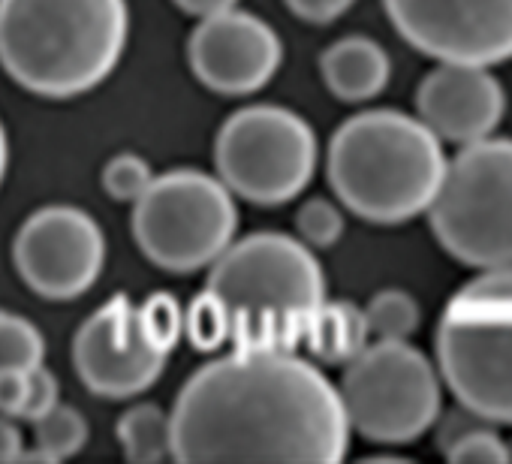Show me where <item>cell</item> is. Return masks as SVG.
Instances as JSON below:
<instances>
[{"label": "cell", "instance_id": "obj_11", "mask_svg": "<svg viewBox=\"0 0 512 464\" xmlns=\"http://www.w3.org/2000/svg\"><path fill=\"white\" fill-rule=\"evenodd\" d=\"M395 31L422 55L491 67L512 58V0H383Z\"/></svg>", "mask_w": 512, "mask_h": 464}, {"label": "cell", "instance_id": "obj_5", "mask_svg": "<svg viewBox=\"0 0 512 464\" xmlns=\"http://www.w3.org/2000/svg\"><path fill=\"white\" fill-rule=\"evenodd\" d=\"M437 362L464 410L512 425V266L482 269L449 299Z\"/></svg>", "mask_w": 512, "mask_h": 464}, {"label": "cell", "instance_id": "obj_8", "mask_svg": "<svg viewBox=\"0 0 512 464\" xmlns=\"http://www.w3.org/2000/svg\"><path fill=\"white\" fill-rule=\"evenodd\" d=\"M214 166L232 196L253 205H284L317 172V136L293 109L244 106L217 130Z\"/></svg>", "mask_w": 512, "mask_h": 464}, {"label": "cell", "instance_id": "obj_14", "mask_svg": "<svg viewBox=\"0 0 512 464\" xmlns=\"http://www.w3.org/2000/svg\"><path fill=\"white\" fill-rule=\"evenodd\" d=\"M419 121L446 142H476L494 133L506 112L503 85L479 64L440 61L416 91Z\"/></svg>", "mask_w": 512, "mask_h": 464}, {"label": "cell", "instance_id": "obj_20", "mask_svg": "<svg viewBox=\"0 0 512 464\" xmlns=\"http://www.w3.org/2000/svg\"><path fill=\"white\" fill-rule=\"evenodd\" d=\"M46 341L40 329L16 314L0 308V371H31L43 365Z\"/></svg>", "mask_w": 512, "mask_h": 464}, {"label": "cell", "instance_id": "obj_10", "mask_svg": "<svg viewBox=\"0 0 512 464\" xmlns=\"http://www.w3.org/2000/svg\"><path fill=\"white\" fill-rule=\"evenodd\" d=\"M13 263L40 299L70 302L88 293L103 275L106 236L88 211L46 205L19 226Z\"/></svg>", "mask_w": 512, "mask_h": 464}, {"label": "cell", "instance_id": "obj_24", "mask_svg": "<svg viewBox=\"0 0 512 464\" xmlns=\"http://www.w3.org/2000/svg\"><path fill=\"white\" fill-rule=\"evenodd\" d=\"M151 178H154L151 163L133 151H121L103 166V190L115 202H136L148 190Z\"/></svg>", "mask_w": 512, "mask_h": 464}, {"label": "cell", "instance_id": "obj_23", "mask_svg": "<svg viewBox=\"0 0 512 464\" xmlns=\"http://www.w3.org/2000/svg\"><path fill=\"white\" fill-rule=\"evenodd\" d=\"M296 229H299V242L308 248H332L344 236V214L335 202L314 196L296 211Z\"/></svg>", "mask_w": 512, "mask_h": 464}, {"label": "cell", "instance_id": "obj_28", "mask_svg": "<svg viewBox=\"0 0 512 464\" xmlns=\"http://www.w3.org/2000/svg\"><path fill=\"white\" fill-rule=\"evenodd\" d=\"M28 398V371H0V413L22 419Z\"/></svg>", "mask_w": 512, "mask_h": 464}, {"label": "cell", "instance_id": "obj_15", "mask_svg": "<svg viewBox=\"0 0 512 464\" xmlns=\"http://www.w3.org/2000/svg\"><path fill=\"white\" fill-rule=\"evenodd\" d=\"M320 73L338 100L365 103L383 94L392 76V64L380 43L368 37H344L323 52Z\"/></svg>", "mask_w": 512, "mask_h": 464}, {"label": "cell", "instance_id": "obj_21", "mask_svg": "<svg viewBox=\"0 0 512 464\" xmlns=\"http://www.w3.org/2000/svg\"><path fill=\"white\" fill-rule=\"evenodd\" d=\"M184 332H187L190 344L205 353L229 344V314H226L223 302L208 290L199 299H193L190 311L184 314Z\"/></svg>", "mask_w": 512, "mask_h": 464}, {"label": "cell", "instance_id": "obj_22", "mask_svg": "<svg viewBox=\"0 0 512 464\" xmlns=\"http://www.w3.org/2000/svg\"><path fill=\"white\" fill-rule=\"evenodd\" d=\"M136 314H139V326H142L145 338L169 356L184 335V314H181V305L175 302V296L160 290L142 308H136Z\"/></svg>", "mask_w": 512, "mask_h": 464}, {"label": "cell", "instance_id": "obj_6", "mask_svg": "<svg viewBox=\"0 0 512 464\" xmlns=\"http://www.w3.org/2000/svg\"><path fill=\"white\" fill-rule=\"evenodd\" d=\"M440 248L473 269L512 266V139L467 142L428 205Z\"/></svg>", "mask_w": 512, "mask_h": 464}, {"label": "cell", "instance_id": "obj_27", "mask_svg": "<svg viewBox=\"0 0 512 464\" xmlns=\"http://www.w3.org/2000/svg\"><path fill=\"white\" fill-rule=\"evenodd\" d=\"M287 10L293 16H299L302 22H311V25H329L335 19H341L356 0H284Z\"/></svg>", "mask_w": 512, "mask_h": 464}, {"label": "cell", "instance_id": "obj_3", "mask_svg": "<svg viewBox=\"0 0 512 464\" xmlns=\"http://www.w3.org/2000/svg\"><path fill=\"white\" fill-rule=\"evenodd\" d=\"M208 269L205 290L223 302L235 350H296L326 302L314 248L284 232H253L232 242Z\"/></svg>", "mask_w": 512, "mask_h": 464}, {"label": "cell", "instance_id": "obj_18", "mask_svg": "<svg viewBox=\"0 0 512 464\" xmlns=\"http://www.w3.org/2000/svg\"><path fill=\"white\" fill-rule=\"evenodd\" d=\"M34 437L37 446L31 452L25 449L22 461H64L82 452V446L88 443V419L76 407L58 401L52 410L34 419Z\"/></svg>", "mask_w": 512, "mask_h": 464}, {"label": "cell", "instance_id": "obj_16", "mask_svg": "<svg viewBox=\"0 0 512 464\" xmlns=\"http://www.w3.org/2000/svg\"><path fill=\"white\" fill-rule=\"evenodd\" d=\"M368 338L371 332L362 308L353 302H323L314 311L302 344L323 365H347L368 347Z\"/></svg>", "mask_w": 512, "mask_h": 464}, {"label": "cell", "instance_id": "obj_7", "mask_svg": "<svg viewBox=\"0 0 512 464\" xmlns=\"http://www.w3.org/2000/svg\"><path fill=\"white\" fill-rule=\"evenodd\" d=\"M238 229L235 196L217 175L172 169L154 175L133 202V239L163 272L190 275L208 269Z\"/></svg>", "mask_w": 512, "mask_h": 464}, {"label": "cell", "instance_id": "obj_26", "mask_svg": "<svg viewBox=\"0 0 512 464\" xmlns=\"http://www.w3.org/2000/svg\"><path fill=\"white\" fill-rule=\"evenodd\" d=\"M61 401V389H58V377L46 368L37 365L28 371V398L22 407V419L34 422L37 416H43L46 410H52Z\"/></svg>", "mask_w": 512, "mask_h": 464}, {"label": "cell", "instance_id": "obj_25", "mask_svg": "<svg viewBox=\"0 0 512 464\" xmlns=\"http://www.w3.org/2000/svg\"><path fill=\"white\" fill-rule=\"evenodd\" d=\"M449 461H509V443H503L491 428H467L461 437H455L446 452Z\"/></svg>", "mask_w": 512, "mask_h": 464}, {"label": "cell", "instance_id": "obj_32", "mask_svg": "<svg viewBox=\"0 0 512 464\" xmlns=\"http://www.w3.org/2000/svg\"><path fill=\"white\" fill-rule=\"evenodd\" d=\"M509 461H512V446H509Z\"/></svg>", "mask_w": 512, "mask_h": 464}, {"label": "cell", "instance_id": "obj_30", "mask_svg": "<svg viewBox=\"0 0 512 464\" xmlns=\"http://www.w3.org/2000/svg\"><path fill=\"white\" fill-rule=\"evenodd\" d=\"M172 4L187 13V16H199V19H208V16H217V13H226L232 10L238 0H172Z\"/></svg>", "mask_w": 512, "mask_h": 464}, {"label": "cell", "instance_id": "obj_2", "mask_svg": "<svg viewBox=\"0 0 512 464\" xmlns=\"http://www.w3.org/2000/svg\"><path fill=\"white\" fill-rule=\"evenodd\" d=\"M127 37V0H0V67L37 97L94 91L121 64Z\"/></svg>", "mask_w": 512, "mask_h": 464}, {"label": "cell", "instance_id": "obj_19", "mask_svg": "<svg viewBox=\"0 0 512 464\" xmlns=\"http://www.w3.org/2000/svg\"><path fill=\"white\" fill-rule=\"evenodd\" d=\"M419 305L407 290H380L368 308L365 323L377 341H407L419 329Z\"/></svg>", "mask_w": 512, "mask_h": 464}, {"label": "cell", "instance_id": "obj_1", "mask_svg": "<svg viewBox=\"0 0 512 464\" xmlns=\"http://www.w3.org/2000/svg\"><path fill=\"white\" fill-rule=\"evenodd\" d=\"M175 461H341L350 422L329 377L296 350H232L178 392Z\"/></svg>", "mask_w": 512, "mask_h": 464}, {"label": "cell", "instance_id": "obj_29", "mask_svg": "<svg viewBox=\"0 0 512 464\" xmlns=\"http://www.w3.org/2000/svg\"><path fill=\"white\" fill-rule=\"evenodd\" d=\"M25 452V440L19 425L13 422V416L0 413V461H22Z\"/></svg>", "mask_w": 512, "mask_h": 464}, {"label": "cell", "instance_id": "obj_12", "mask_svg": "<svg viewBox=\"0 0 512 464\" xmlns=\"http://www.w3.org/2000/svg\"><path fill=\"white\" fill-rule=\"evenodd\" d=\"M166 359L169 356L145 338L136 305L127 296H112L73 338V362L82 383L112 401L142 395L154 386Z\"/></svg>", "mask_w": 512, "mask_h": 464}, {"label": "cell", "instance_id": "obj_9", "mask_svg": "<svg viewBox=\"0 0 512 464\" xmlns=\"http://www.w3.org/2000/svg\"><path fill=\"white\" fill-rule=\"evenodd\" d=\"M341 404L365 440L413 443L440 416V380L425 353L407 341H374L344 365Z\"/></svg>", "mask_w": 512, "mask_h": 464}, {"label": "cell", "instance_id": "obj_13", "mask_svg": "<svg viewBox=\"0 0 512 464\" xmlns=\"http://www.w3.org/2000/svg\"><path fill=\"white\" fill-rule=\"evenodd\" d=\"M187 61L208 91L244 97L263 91L275 79L284 46L260 16L232 7L199 22L187 40Z\"/></svg>", "mask_w": 512, "mask_h": 464}, {"label": "cell", "instance_id": "obj_31", "mask_svg": "<svg viewBox=\"0 0 512 464\" xmlns=\"http://www.w3.org/2000/svg\"><path fill=\"white\" fill-rule=\"evenodd\" d=\"M7 166H10V139H7L4 121H0V184L7 178Z\"/></svg>", "mask_w": 512, "mask_h": 464}, {"label": "cell", "instance_id": "obj_17", "mask_svg": "<svg viewBox=\"0 0 512 464\" xmlns=\"http://www.w3.org/2000/svg\"><path fill=\"white\" fill-rule=\"evenodd\" d=\"M118 440L130 461H166L172 458V419L157 404H136L118 419Z\"/></svg>", "mask_w": 512, "mask_h": 464}, {"label": "cell", "instance_id": "obj_4", "mask_svg": "<svg viewBox=\"0 0 512 464\" xmlns=\"http://www.w3.org/2000/svg\"><path fill=\"white\" fill-rule=\"evenodd\" d=\"M326 172L335 196L362 220L404 223L428 211L446 157L440 139L419 118L371 109L335 130Z\"/></svg>", "mask_w": 512, "mask_h": 464}]
</instances>
